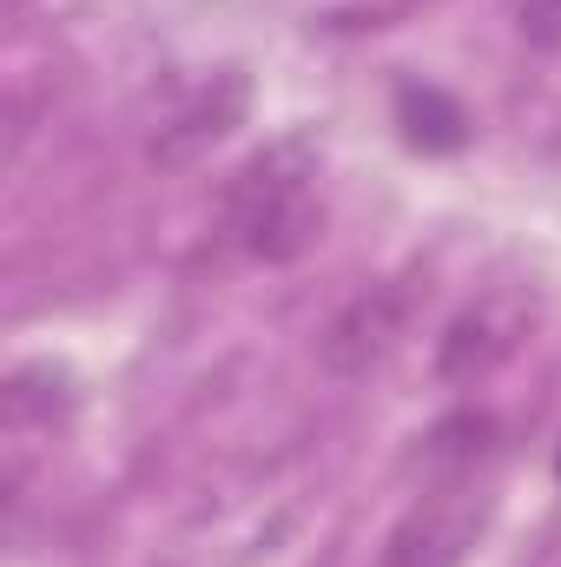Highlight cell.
Masks as SVG:
<instances>
[{"instance_id": "cell-6", "label": "cell", "mask_w": 561, "mask_h": 567, "mask_svg": "<svg viewBox=\"0 0 561 567\" xmlns=\"http://www.w3.org/2000/svg\"><path fill=\"white\" fill-rule=\"evenodd\" d=\"M397 113H404V133L417 145H429V152H456V145L469 140L462 106L449 93H436V86H404L397 93Z\"/></svg>"}, {"instance_id": "cell-1", "label": "cell", "mask_w": 561, "mask_h": 567, "mask_svg": "<svg viewBox=\"0 0 561 567\" xmlns=\"http://www.w3.org/2000/svg\"><path fill=\"white\" fill-rule=\"evenodd\" d=\"M225 245L258 265H297L324 238V192H317V152L304 140H278L252 152L218 198Z\"/></svg>"}, {"instance_id": "cell-2", "label": "cell", "mask_w": 561, "mask_h": 567, "mask_svg": "<svg viewBox=\"0 0 561 567\" xmlns=\"http://www.w3.org/2000/svg\"><path fill=\"white\" fill-rule=\"evenodd\" d=\"M489 515H496V495L482 468H436V488L390 528L384 567H462L489 535Z\"/></svg>"}, {"instance_id": "cell-5", "label": "cell", "mask_w": 561, "mask_h": 567, "mask_svg": "<svg viewBox=\"0 0 561 567\" xmlns=\"http://www.w3.org/2000/svg\"><path fill=\"white\" fill-rule=\"evenodd\" d=\"M529 337V303L516 290L482 297L476 310H462L442 337V377H482L502 357H516V343Z\"/></svg>"}, {"instance_id": "cell-3", "label": "cell", "mask_w": 561, "mask_h": 567, "mask_svg": "<svg viewBox=\"0 0 561 567\" xmlns=\"http://www.w3.org/2000/svg\"><path fill=\"white\" fill-rule=\"evenodd\" d=\"M245 100H252V86H245V73H232V66L178 80V86L165 93L159 120H152V158H159V165H192L205 145H218L238 120H245Z\"/></svg>"}, {"instance_id": "cell-4", "label": "cell", "mask_w": 561, "mask_h": 567, "mask_svg": "<svg viewBox=\"0 0 561 567\" xmlns=\"http://www.w3.org/2000/svg\"><path fill=\"white\" fill-rule=\"evenodd\" d=\"M404 323H410L404 290H364V297H350V303L337 310V323L324 330V363H330L337 377H370V370L397 350Z\"/></svg>"}, {"instance_id": "cell-7", "label": "cell", "mask_w": 561, "mask_h": 567, "mask_svg": "<svg viewBox=\"0 0 561 567\" xmlns=\"http://www.w3.org/2000/svg\"><path fill=\"white\" fill-rule=\"evenodd\" d=\"M516 33L542 53L561 47V0H516Z\"/></svg>"}]
</instances>
